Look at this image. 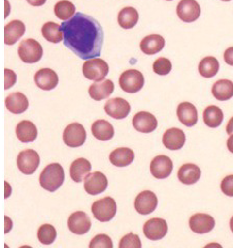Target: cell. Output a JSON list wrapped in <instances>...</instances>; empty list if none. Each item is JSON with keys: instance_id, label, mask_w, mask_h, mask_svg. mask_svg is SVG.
Wrapping results in <instances>:
<instances>
[{"instance_id": "1", "label": "cell", "mask_w": 233, "mask_h": 248, "mask_svg": "<svg viewBox=\"0 0 233 248\" xmlns=\"http://www.w3.org/2000/svg\"><path fill=\"white\" fill-rule=\"evenodd\" d=\"M64 46L83 60L100 56L103 46V29L93 16L77 13L61 24Z\"/></svg>"}, {"instance_id": "2", "label": "cell", "mask_w": 233, "mask_h": 248, "mask_svg": "<svg viewBox=\"0 0 233 248\" xmlns=\"http://www.w3.org/2000/svg\"><path fill=\"white\" fill-rule=\"evenodd\" d=\"M64 170L60 164L53 163L50 164L40 173L39 183L43 188L48 192H55L60 188L64 181Z\"/></svg>"}, {"instance_id": "3", "label": "cell", "mask_w": 233, "mask_h": 248, "mask_svg": "<svg viewBox=\"0 0 233 248\" xmlns=\"http://www.w3.org/2000/svg\"><path fill=\"white\" fill-rule=\"evenodd\" d=\"M109 64L100 58L87 60L83 65V73L89 80H94L99 82L104 80L105 77L109 74Z\"/></svg>"}, {"instance_id": "4", "label": "cell", "mask_w": 233, "mask_h": 248, "mask_svg": "<svg viewBox=\"0 0 233 248\" xmlns=\"http://www.w3.org/2000/svg\"><path fill=\"white\" fill-rule=\"evenodd\" d=\"M18 53L23 62L32 64L38 62L41 59L44 51L43 46H41L38 41H36L35 39L28 38L23 40L20 44Z\"/></svg>"}, {"instance_id": "5", "label": "cell", "mask_w": 233, "mask_h": 248, "mask_svg": "<svg viewBox=\"0 0 233 248\" xmlns=\"http://www.w3.org/2000/svg\"><path fill=\"white\" fill-rule=\"evenodd\" d=\"M121 89L126 93H137L145 85L143 73L136 69H129L124 71L119 78Z\"/></svg>"}, {"instance_id": "6", "label": "cell", "mask_w": 233, "mask_h": 248, "mask_svg": "<svg viewBox=\"0 0 233 248\" xmlns=\"http://www.w3.org/2000/svg\"><path fill=\"white\" fill-rule=\"evenodd\" d=\"M92 213L94 217L99 221H110L116 213V204L113 198L105 197L103 199L95 201L93 203Z\"/></svg>"}, {"instance_id": "7", "label": "cell", "mask_w": 233, "mask_h": 248, "mask_svg": "<svg viewBox=\"0 0 233 248\" xmlns=\"http://www.w3.org/2000/svg\"><path fill=\"white\" fill-rule=\"evenodd\" d=\"M86 130L79 123L70 124L63 132V141L69 147H80L86 142Z\"/></svg>"}, {"instance_id": "8", "label": "cell", "mask_w": 233, "mask_h": 248, "mask_svg": "<svg viewBox=\"0 0 233 248\" xmlns=\"http://www.w3.org/2000/svg\"><path fill=\"white\" fill-rule=\"evenodd\" d=\"M40 163L39 155L33 150H26L19 154L18 159H17V165H18L19 170L23 174L31 175L34 173Z\"/></svg>"}, {"instance_id": "9", "label": "cell", "mask_w": 233, "mask_h": 248, "mask_svg": "<svg viewBox=\"0 0 233 248\" xmlns=\"http://www.w3.org/2000/svg\"><path fill=\"white\" fill-rule=\"evenodd\" d=\"M200 5L195 0H181L177 6V15L183 22L192 23L200 16Z\"/></svg>"}, {"instance_id": "10", "label": "cell", "mask_w": 233, "mask_h": 248, "mask_svg": "<svg viewBox=\"0 0 233 248\" xmlns=\"http://www.w3.org/2000/svg\"><path fill=\"white\" fill-rule=\"evenodd\" d=\"M168 226L165 219L162 218H152L146 221L144 225V235L149 240L157 241L164 238L167 234Z\"/></svg>"}, {"instance_id": "11", "label": "cell", "mask_w": 233, "mask_h": 248, "mask_svg": "<svg viewBox=\"0 0 233 248\" xmlns=\"http://www.w3.org/2000/svg\"><path fill=\"white\" fill-rule=\"evenodd\" d=\"M104 110L111 118L116 120H123L128 117L131 110V106L129 102L123 98H113L105 103Z\"/></svg>"}, {"instance_id": "12", "label": "cell", "mask_w": 233, "mask_h": 248, "mask_svg": "<svg viewBox=\"0 0 233 248\" xmlns=\"http://www.w3.org/2000/svg\"><path fill=\"white\" fill-rule=\"evenodd\" d=\"M158 206V198L151 191L141 192L134 201V207L141 216H148L155 211Z\"/></svg>"}, {"instance_id": "13", "label": "cell", "mask_w": 233, "mask_h": 248, "mask_svg": "<svg viewBox=\"0 0 233 248\" xmlns=\"http://www.w3.org/2000/svg\"><path fill=\"white\" fill-rule=\"evenodd\" d=\"M85 191L89 195H99L103 193L107 186H109V181H107L106 176L103 174L102 172H93L90 173V174L85 179Z\"/></svg>"}, {"instance_id": "14", "label": "cell", "mask_w": 233, "mask_h": 248, "mask_svg": "<svg viewBox=\"0 0 233 248\" xmlns=\"http://www.w3.org/2000/svg\"><path fill=\"white\" fill-rule=\"evenodd\" d=\"M150 169H151L152 175L155 178L164 179L170 176L173 169V164L167 155H157L151 162Z\"/></svg>"}, {"instance_id": "15", "label": "cell", "mask_w": 233, "mask_h": 248, "mask_svg": "<svg viewBox=\"0 0 233 248\" xmlns=\"http://www.w3.org/2000/svg\"><path fill=\"white\" fill-rule=\"evenodd\" d=\"M68 229L70 232L77 235H84L88 233L92 222L84 211H77L72 213L68 218Z\"/></svg>"}, {"instance_id": "16", "label": "cell", "mask_w": 233, "mask_h": 248, "mask_svg": "<svg viewBox=\"0 0 233 248\" xmlns=\"http://www.w3.org/2000/svg\"><path fill=\"white\" fill-rule=\"evenodd\" d=\"M189 226L196 234H206L214 229L215 219L209 214L196 213L190 217Z\"/></svg>"}, {"instance_id": "17", "label": "cell", "mask_w": 233, "mask_h": 248, "mask_svg": "<svg viewBox=\"0 0 233 248\" xmlns=\"http://www.w3.org/2000/svg\"><path fill=\"white\" fill-rule=\"evenodd\" d=\"M132 124L134 129L141 133H151L158 127V122L154 114L147 111L136 113L132 120Z\"/></svg>"}, {"instance_id": "18", "label": "cell", "mask_w": 233, "mask_h": 248, "mask_svg": "<svg viewBox=\"0 0 233 248\" xmlns=\"http://www.w3.org/2000/svg\"><path fill=\"white\" fill-rule=\"evenodd\" d=\"M163 144L170 151H179L186 143V135L184 131L178 128H171L165 132L162 138Z\"/></svg>"}, {"instance_id": "19", "label": "cell", "mask_w": 233, "mask_h": 248, "mask_svg": "<svg viewBox=\"0 0 233 248\" xmlns=\"http://www.w3.org/2000/svg\"><path fill=\"white\" fill-rule=\"evenodd\" d=\"M34 80L39 89L51 91L57 87L58 82H59V78L53 69L43 68L35 73Z\"/></svg>"}, {"instance_id": "20", "label": "cell", "mask_w": 233, "mask_h": 248, "mask_svg": "<svg viewBox=\"0 0 233 248\" xmlns=\"http://www.w3.org/2000/svg\"><path fill=\"white\" fill-rule=\"evenodd\" d=\"M179 121L186 127H193L198 121V113L195 105L190 102H182L177 108Z\"/></svg>"}, {"instance_id": "21", "label": "cell", "mask_w": 233, "mask_h": 248, "mask_svg": "<svg viewBox=\"0 0 233 248\" xmlns=\"http://www.w3.org/2000/svg\"><path fill=\"white\" fill-rule=\"evenodd\" d=\"M26 31V27L22 21L14 20L5 25L4 27V43L7 46L15 45Z\"/></svg>"}, {"instance_id": "22", "label": "cell", "mask_w": 233, "mask_h": 248, "mask_svg": "<svg viewBox=\"0 0 233 248\" xmlns=\"http://www.w3.org/2000/svg\"><path fill=\"white\" fill-rule=\"evenodd\" d=\"M115 90L114 82L111 79H104L99 82H94L89 88L90 97L96 101H101L110 97Z\"/></svg>"}, {"instance_id": "23", "label": "cell", "mask_w": 233, "mask_h": 248, "mask_svg": "<svg viewBox=\"0 0 233 248\" xmlns=\"http://www.w3.org/2000/svg\"><path fill=\"white\" fill-rule=\"evenodd\" d=\"M5 106L8 111L14 114H20L28 109L29 102L27 97L20 92L8 95L5 99Z\"/></svg>"}, {"instance_id": "24", "label": "cell", "mask_w": 233, "mask_h": 248, "mask_svg": "<svg viewBox=\"0 0 233 248\" xmlns=\"http://www.w3.org/2000/svg\"><path fill=\"white\" fill-rule=\"evenodd\" d=\"M201 176V170L195 164H185L179 169L178 177L183 185H194Z\"/></svg>"}, {"instance_id": "25", "label": "cell", "mask_w": 233, "mask_h": 248, "mask_svg": "<svg viewBox=\"0 0 233 248\" xmlns=\"http://www.w3.org/2000/svg\"><path fill=\"white\" fill-rule=\"evenodd\" d=\"M165 46V39L159 34H151L140 41V49L146 55H155L161 52Z\"/></svg>"}, {"instance_id": "26", "label": "cell", "mask_w": 233, "mask_h": 248, "mask_svg": "<svg viewBox=\"0 0 233 248\" xmlns=\"http://www.w3.org/2000/svg\"><path fill=\"white\" fill-rule=\"evenodd\" d=\"M91 169V163L84 158H80L71 163L70 177L74 183H82L90 174Z\"/></svg>"}, {"instance_id": "27", "label": "cell", "mask_w": 233, "mask_h": 248, "mask_svg": "<svg viewBox=\"0 0 233 248\" xmlns=\"http://www.w3.org/2000/svg\"><path fill=\"white\" fill-rule=\"evenodd\" d=\"M16 134L23 143L33 142L37 137V128L30 121H22L16 128Z\"/></svg>"}, {"instance_id": "28", "label": "cell", "mask_w": 233, "mask_h": 248, "mask_svg": "<svg viewBox=\"0 0 233 248\" xmlns=\"http://www.w3.org/2000/svg\"><path fill=\"white\" fill-rule=\"evenodd\" d=\"M134 160V152L128 147H120L110 155V162L116 167H126Z\"/></svg>"}, {"instance_id": "29", "label": "cell", "mask_w": 233, "mask_h": 248, "mask_svg": "<svg viewBox=\"0 0 233 248\" xmlns=\"http://www.w3.org/2000/svg\"><path fill=\"white\" fill-rule=\"evenodd\" d=\"M92 134L100 141H109L114 137L115 131L111 123L105 120H98L92 125Z\"/></svg>"}, {"instance_id": "30", "label": "cell", "mask_w": 233, "mask_h": 248, "mask_svg": "<svg viewBox=\"0 0 233 248\" xmlns=\"http://www.w3.org/2000/svg\"><path fill=\"white\" fill-rule=\"evenodd\" d=\"M212 93L217 100H229L233 97V82L228 79H220L216 81L212 88Z\"/></svg>"}, {"instance_id": "31", "label": "cell", "mask_w": 233, "mask_h": 248, "mask_svg": "<svg viewBox=\"0 0 233 248\" xmlns=\"http://www.w3.org/2000/svg\"><path fill=\"white\" fill-rule=\"evenodd\" d=\"M224 120V113L220 107L216 105L207 106L203 111V122L207 127L218 128Z\"/></svg>"}, {"instance_id": "32", "label": "cell", "mask_w": 233, "mask_h": 248, "mask_svg": "<svg viewBox=\"0 0 233 248\" xmlns=\"http://www.w3.org/2000/svg\"><path fill=\"white\" fill-rule=\"evenodd\" d=\"M138 13L134 7L127 6L120 11L118 16L119 25L124 29H131L135 26L138 22Z\"/></svg>"}, {"instance_id": "33", "label": "cell", "mask_w": 233, "mask_h": 248, "mask_svg": "<svg viewBox=\"0 0 233 248\" xmlns=\"http://www.w3.org/2000/svg\"><path fill=\"white\" fill-rule=\"evenodd\" d=\"M220 63L215 57H205L198 65V71L205 78H214L219 72Z\"/></svg>"}, {"instance_id": "34", "label": "cell", "mask_w": 233, "mask_h": 248, "mask_svg": "<svg viewBox=\"0 0 233 248\" xmlns=\"http://www.w3.org/2000/svg\"><path fill=\"white\" fill-rule=\"evenodd\" d=\"M41 33L45 39H47L50 43L53 44H59L60 41L63 40V32L62 27L60 25L54 22H48L46 23L43 28H41Z\"/></svg>"}, {"instance_id": "35", "label": "cell", "mask_w": 233, "mask_h": 248, "mask_svg": "<svg viewBox=\"0 0 233 248\" xmlns=\"http://www.w3.org/2000/svg\"><path fill=\"white\" fill-rule=\"evenodd\" d=\"M55 15L58 19L62 21H68L76 15V6L68 0H62L55 5Z\"/></svg>"}, {"instance_id": "36", "label": "cell", "mask_w": 233, "mask_h": 248, "mask_svg": "<svg viewBox=\"0 0 233 248\" xmlns=\"http://www.w3.org/2000/svg\"><path fill=\"white\" fill-rule=\"evenodd\" d=\"M57 237V231L52 225H43L40 226L37 232V238L41 244L50 245L55 242Z\"/></svg>"}, {"instance_id": "37", "label": "cell", "mask_w": 233, "mask_h": 248, "mask_svg": "<svg viewBox=\"0 0 233 248\" xmlns=\"http://www.w3.org/2000/svg\"><path fill=\"white\" fill-rule=\"evenodd\" d=\"M172 65L169 59L167 58H158V59L153 64L154 72L159 74V76H167L171 71Z\"/></svg>"}, {"instance_id": "38", "label": "cell", "mask_w": 233, "mask_h": 248, "mask_svg": "<svg viewBox=\"0 0 233 248\" xmlns=\"http://www.w3.org/2000/svg\"><path fill=\"white\" fill-rule=\"evenodd\" d=\"M89 248H114V245L110 236L100 234L96 235L91 240Z\"/></svg>"}, {"instance_id": "39", "label": "cell", "mask_w": 233, "mask_h": 248, "mask_svg": "<svg viewBox=\"0 0 233 248\" xmlns=\"http://www.w3.org/2000/svg\"><path fill=\"white\" fill-rule=\"evenodd\" d=\"M119 248H141L140 238L137 235L132 233L125 235L121 239Z\"/></svg>"}, {"instance_id": "40", "label": "cell", "mask_w": 233, "mask_h": 248, "mask_svg": "<svg viewBox=\"0 0 233 248\" xmlns=\"http://www.w3.org/2000/svg\"><path fill=\"white\" fill-rule=\"evenodd\" d=\"M221 189L226 196L233 197V175H228L222 180Z\"/></svg>"}, {"instance_id": "41", "label": "cell", "mask_w": 233, "mask_h": 248, "mask_svg": "<svg viewBox=\"0 0 233 248\" xmlns=\"http://www.w3.org/2000/svg\"><path fill=\"white\" fill-rule=\"evenodd\" d=\"M4 74H5V90H7L16 84L17 76L16 73L11 69H5Z\"/></svg>"}, {"instance_id": "42", "label": "cell", "mask_w": 233, "mask_h": 248, "mask_svg": "<svg viewBox=\"0 0 233 248\" xmlns=\"http://www.w3.org/2000/svg\"><path fill=\"white\" fill-rule=\"evenodd\" d=\"M224 60L228 65L233 66V46L228 47L224 53Z\"/></svg>"}, {"instance_id": "43", "label": "cell", "mask_w": 233, "mask_h": 248, "mask_svg": "<svg viewBox=\"0 0 233 248\" xmlns=\"http://www.w3.org/2000/svg\"><path fill=\"white\" fill-rule=\"evenodd\" d=\"M47 0H27V2L32 6H41L46 3Z\"/></svg>"}, {"instance_id": "44", "label": "cell", "mask_w": 233, "mask_h": 248, "mask_svg": "<svg viewBox=\"0 0 233 248\" xmlns=\"http://www.w3.org/2000/svg\"><path fill=\"white\" fill-rule=\"evenodd\" d=\"M226 132L229 135L233 134V117L229 120L227 126H226Z\"/></svg>"}, {"instance_id": "45", "label": "cell", "mask_w": 233, "mask_h": 248, "mask_svg": "<svg viewBox=\"0 0 233 248\" xmlns=\"http://www.w3.org/2000/svg\"><path fill=\"white\" fill-rule=\"evenodd\" d=\"M227 147H228V151L233 154V134L230 135V137L227 140Z\"/></svg>"}, {"instance_id": "46", "label": "cell", "mask_w": 233, "mask_h": 248, "mask_svg": "<svg viewBox=\"0 0 233 248\" xmlns=\"http://www.w3.org/2000/svg\"><path fill=\"white\" fill-rule=\"evenodd\" d=\"M203 248H223V246L220 243H216V242H212L206 244Z\"/></svg>"}, {"instance_id": "47", "label": "cell", "mask_w": 233, "mask_h": 248, "mask_svg": "<svg viewBox=\"0 0 233 248\" xmlns=\"http://www.w3.org/2000/svg\"><path fill=\"white\" fill-rule=\"evenodd\" d=\"M230 229H231V232L233 233V217L230 219Z\"/></svg>"}, {"instance_id": "48", "label": "cell", "mask_w": 233, "mask_h": 248, "mask_svg": "<svg viewBox=\"0 0 233 248\" xmlns=\"http://www.w3.org/2000/svg\"><path fill=\"white\" fill-rule=\"evenodd\" d=\"M20 248H32V247L29 246V245H23V246H21Z\"/></svg>"}, {"instance_id": "49", "label": "cell", "mask_w": 233, "mask_h": 248, "mask_svg": "<svg viewBox=\"0 0 233 248\" xmlns=\"http://www.w3.org/2000/svg\"><path fill=\"white\" fill-rule=\"evenodd\" d=\"M222 1H231V0H222Z\"/></svg>"}, {"instance_id": "50", "label": "cell", "mask_w": 233, "mask_h": 248, "mask_svg": "<svg viewBox=\"0 0 233 248\" xmlns=\"http://www.w3.org/2000/svg\"><path fill=\"white\" fill-rule=\"evenodd\" d=\"M167 1H170V0H167Z\"/></svg>"}]
</instances>
